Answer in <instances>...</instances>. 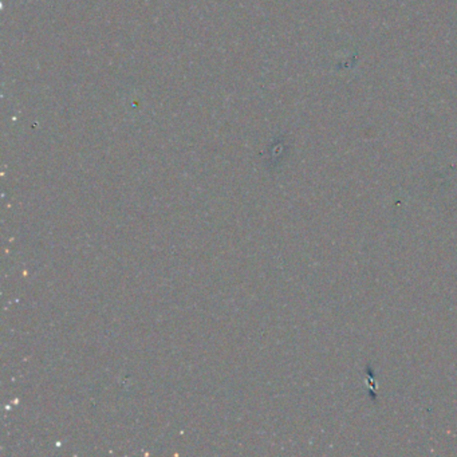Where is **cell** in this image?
Returning a JSON list of instances; mask_svg holds the SVG:
<instances>
[]
</instances>
